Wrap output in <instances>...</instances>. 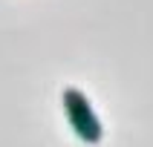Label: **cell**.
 I'll return each instance as SVG.
<instances>
[{"mask_svg":"<svg viewBox=\"0 0 153 147\" xmlns=\"http://www.w3.org/2000/svg\"><path fill=\"white\" fill-rule=\"evenodd\" d=\"M61 101H64V112H67V121H69V127L75 130V136L81 141H87V144H98L104 130H101V121L95 115L90 98L81 89H75V86H67Z\"/></svg>","mask_w":153,"mask_h":147,"instance_id":"obj_1","label":"cell"}]
</instances>
